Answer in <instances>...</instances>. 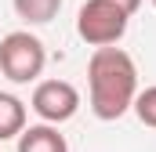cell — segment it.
I'll list each match as a JSON object with an SVG mask.
<instances>
[{"instance_id": "cell-1", "label": "cell", "mask_w": 156, "mask_h": 152, "mask_svg": "<svg viewBox=\"0 0 156 152\" xmlns=\"http://www.w3.org/2000/svg\"><path fill=\"white\" fill-rule=\"evenodd\" d=\"M87 91H91V112L102 123L120 119L134 105V94H138L134 58L116 43L94 47V54L87 58Z\"/></svg>"}, {"instance_id": "cell-2", "label": "cell", "mask_w": 156, "mask_h": 152, "mask_svg": "<svg viewBox=\"0 0 156 152\" xmlns=\"http://www.w3.org/2000/svg\"><path fill=\"white\" fill-rule=\"evenodd\" d=\"M142 0H87L76 15V36L91 47L120 43Z\"/></svg>"}, {"instance_id": "cell-3", "label": "cell", "mask_w": 156, "mask_h": 152, "mask_svg": "<svg viewBox=\"0 0 156 152\" xmlns=\"http://www.w3.org/2000/svg\"><path fill=\"white\" fill-rule=\"evenodd\" d=\"M47 65L44 40L33 36L29 29H15L0 40V73L11 83H33Z\"/></svg>"}, {"instance_id": "cell-4", "label": "cell", "mask_w": 156, "mask_h": 152, "mask_svg": "<svg viewBox=\"0 0 156 152\" xmlns=\"http://www.w3.org/2000/svg\"><path fill=\"white\" fill-rule=\"evenodd\" d=\"M33 112L44 119V123H66L73 119L80 109V91L69 83V80H40L33 87V98H29Z\"/></svg>"}, {"instance_id": "cell-5", "label": "cell", "mask_w": 156, "mask_h": 152, "mask_svg": "<svg viewBox=\"0 0 156 152\" xmlns=\"http://www.w3.org/2000/svg\"><path fill=\"white\" fill-rule=\"evenodd\" d=\"M18 152H69V141L55 123H37L18 134Z\"/></svg>"}, {"instance_id": "cell-6", "label": "cell", "mask_w": 156, "mask_h": 152, "mask_svg": "<svg viewBox=\"0 0 156 152\" xmlns=\"http://www.w3.org/2000/svg\"><path fill=\"white\" fill-rule=\"evenodd\" d=\"M26 130V102L0 91V141H11Z\"/></svg>"}, {"instance_id": "cell-7", "label": "cell", "mask_w": 156, "mask_h": 152, "mask_svg": "<svg viewBox=\"0 0 156 152\" xmlns=\"http://www.w3.org/2000/svg\"><path fill=\"white\" fill-rule=\"evenodd\" d=\"M11 4H15V15L29 26H47L62 11V0H11Z\"/></svg>"}, {"instance_id": "cell-8", "label": "cell", "mask_w": 156, "mask_h": 152, "mask_svg": "<svg viewBox=\"0 0 156 152\" xmlns=\"http://www.w3.org/2000/svg\"><path fill=\"white\" fill-rule=\"evenodd\" d=\"M131 109H134V116H138L145 127H153V130H156V87H145V91H138Z\"/></svg>"}, {"instance_id": "cell-9", "label": "cell", "mask_w": 156, "mask_h": 152, "mask_svg": "<svg viewBox=\"0 0 156 152\" xmlns=\"http://www.w3.org/2000/svg\"><path fill=\"white\" fill-rule=\"evenodd\" d=\"M153 7H156V0H153Z\"/></svg>"}]
</instances>
